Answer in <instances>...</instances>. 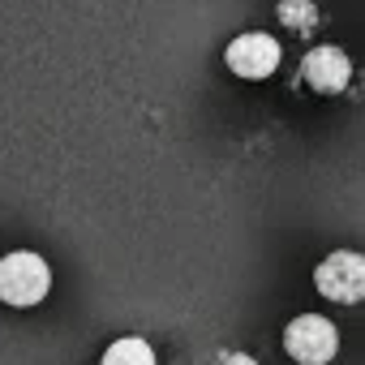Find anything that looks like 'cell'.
I'll use <instances>...</instances> for the list:
<instances>
[{
  "label": "cell",
  "mask_w": 365,
  "mask_h": 365,
  "mask_svg": "<svg viewBox=\"0 0 365 365\" xmlns=\"http://www.w3.org/2000/svg\"><path fill=\"white\" fill-rule=\"evenodd\" d=\"M52 288V271L39 254H9V258H0V301L5 305H39Z\"/></svg>",
  "instance_id": "obj_1"
},
{
  "label": "cell",
  "mask_w": 365,
  "mask_h": 365,
  "mask_svg": "<svg viewBox=\"0 0 365 365\" xmlns=\"http://www.w3.org/2000/svg\"><path fill=\"white\" fill-rule=\"evenodd\" d=\"M284 348H288V356L301 361V365H327V361L339 352V331H335V322L322 318V314H301V318L288 322Z\"/></svg>",
  "instance_id": "obj_2"
},
{
  "label": "cell",
  "mask_w": 365,
  "mask_h": 365,
  "mask_svg": "<svg viewBox=\"0 0 365 365\" xmlns=\"http://www.w3.org/2000/svg\"><path fill=\"white\" fill-rule=\"evenodd\" d=\"M301 69H305V82L314 91H322V95H339L348 86V78H352V61L339 48H314Z\"/></svg>",
  "instance_id": "obj_5"
},
{
  "label": "cell",
  "mask_w": 365,
  "mask_h": 365,
  "mask_svg": "<svg viewBox=\"0 0 365 365\" xmlns=\"http://www.w3.org/2000/svg\"><path fill=\"white\" fill-rule=\"evenodd\" d=\"M99 365H155V348L146 339H138V335H125L103 352Z\"/></svg>",
  "instance_id": "obj_6"
},
{
  "label": "cell",
  "mask_w": 365,
  "mask_h": 365,
  "mask_svg": "<svg viewBox=\"0 0 365 365\" xmlns=\"http://www.w3.org/2000/svg\"><path fill=\"white\" fill-rule=\"evenodd\" d=\"M314 284H318V292H322L327 301H335V305H356V301H365V254L335 250L331 258L318 262Z\"/></svg>",
  "instance_id": "obj_3"
},
{
  "label": "cell",
  "mask_w": 365,
  "mask_h": 365,
  "mask_svg": "<svg viewBox=\"0 0 365 365\" xmlns=\"http://www.w3.org/2000/svg\"><path fill=\"white\" fill-rule=\"evenodd\" d=\"M220 365H258V361H254V356H245V352H228Z\"/></svg>",
  "instance_id": "obj_8"
},
{
  "label": "cell",
  "mask_w": 365,
  "mask_h": 365,
  "mask_svg": "<svg viewBox=\"0 0 365 365\" xmlns=\"http://www.w3.org/2000/svg\"><path fill=\"white\" fill-rule=\"evenodd\" d=\"M279 39L275 35H262V31H250V35H237L232 43H228V52H224V61H228V69L237 73V78H250V82H262V78H271L275 69H279Z\"/></svg>",
  "instance_id": "obj_4"
},
{
  "label": "cell",
  "mask_w": 365,
  "mask_h": 365,
  "mask_svg": "<svg viewBox=\"0 0 365 365\" xmlns=\"http://www.w3.org/2000/svg\"><path fill=\"white\" fill-rule=\"evenodd\" d=\"M279 22H284L288 31H297V35L314 31V22H318L314 0H284V5H279Z\"/></svg>",
  "instance_id": "obj_7"
}]
</instances>
